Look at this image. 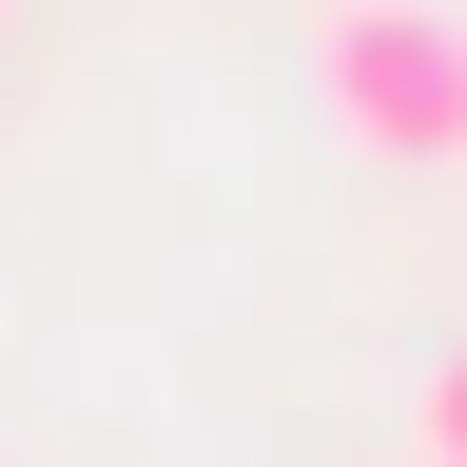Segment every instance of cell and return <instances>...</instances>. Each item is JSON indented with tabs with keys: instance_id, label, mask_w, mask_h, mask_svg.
<instances>
[{
	"instance_id": "cell-3",
	"label": "cell",
	"mask_w": 467,
	"mask_h": 467,
	"mask_svg": "<svg viewBox=\"0 0 467 467\" xmlns=\"http://www.w3.org/2000/svg\"><path fill=\"white\" fill-rule=\"evenodd\" d=\"M0 20H20V0H0Z\"/></svg>"
},
{
	"instance_id": "cell-2",
	"label": "cell",
	"mask_w": 467,
	"mask_h": 467,
	"mask_svg": "<svg viewBox=\"0 0 467 467\" xmlns=\"http://www.w3.org/2000/svg\"><path fill=\"white\" fill-rule=\"evenodd\" d=\"M409 467H467V350H429V389H409Z\"/></svg>"
},
{
	"instance_id": "cell-1",
	"label": "cell",
	"mask_w": 467,
	"mask_h": 467,
	"mask_svg": "<svg viewBox=\"0 0 467 467\" xmlns=\"http://www.w3.org/2000/svg\"><path fill=\"white\" fill-rule=\"evenodd\" d=\"M312 98L350 156L467 175V0H312Z\"/></svg>"
}]
</instances>
